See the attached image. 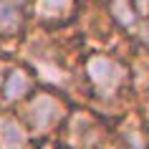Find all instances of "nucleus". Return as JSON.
Segmentation results:
<instances>
[{
	"instance_id": "f257e3e1",
	"label": "nucleus",
	"mask_w": 149,
	"mask_h": 149,
	"mask_svg": "<svg viewBox=\"0 0 149 149\" xmlns=\"http://www.w3.org/2000/svg\"><path fill=\"white\" fill-rule=\"evenodd\" d=\"M68 119V104L63 101L56 91L40 88L33 94V99L25 106V121L28 129L36 134H48L56 126H61Z\"/></svg>"
},
{
	"instance_id": "f03ea898",
	"label": "nucleus",
	"mask_w": 149,
	"mask_h": 149,
	"mask_svg": "<svg viewBox=\"0 0 149 149\" xmlns=\"http://www.w3.org/2000/svg\"><path fill=\"white\" fill-rule=\"evenodd\" d=\"M86 76L99 99H114L126 84L124 66L106 53H91L86 58Z\"/></svg>"
},
{
	"instance_id": "7ed1b4c3",
	"label": "nucleus",
	"mask_w": 149,
	"mask_h": 149,
	"mask_svg": "<svg viewBox=\"0 0 149 149\" xmlns=\"http://www.w3.org/2000/svg\"><path fill=\"white\" fill-rule=\"evenodd\" d=\"M106 139V126L94 116V114H73L66 124L61 147L63 149H99Z\"/></svg>"
},
{
	"instance_id": "20e7f679",
	"label": "nucleus",
	"mask_w": 149,
	"mask_h": 149,
	"mask_svg": "<svg viewBox=\"0 0 149 149\" xmlns=\"http://www.w3.org/2000/svg\"><path fill=\"white\" fill-rule=\"evenodd\" d=\"M76 13V0H33L28 15L43 25H61Z\"/></svg>"
},
{
	"instance_id": "39448f33",
	"label": "nucleus",
	"mask_w": 149,
	"mask_h": 149,
	"mask_svg": "<svg viewBox=\"0 0 149 149\" xmlns=\"http://www.w3.org/2000/svg\"><path fill=\"white\" fill-rule=\"evenodd\" d=\"M33 88H36L33 73L28 68H23V66H15V68H10L5 73V79L0 84V94H3L5 101L15 104V101H23L25 96H31Z\"/></svg>"
},
{
	"instance_id": "423d86ee",
	"label": "nucleus",
	"mask_w": 149,
	"mask_h": 149,
	"mask_svg": "<svg viewBox=\"0 0 149 149\" xmlns=\"http://www.w3.org/2000/svg\"><path fill=\"white\" fill-rule=\"evenodd\" d=\"M25 8L20 0H0V38H15L25 31Z\"/></svg>"
},
{
	"instance_id": "0eeeda50",
	"label": "nucleus",
	"mask_w": 149,
	"mask_h": 149,
	"mask_svg": "<svg viewBox=\"0 0 149 149\" xmlns=\"http://www.w3.org/2000/svg\"><path fill=\"white\" fill-rule=\"evenodd\" d=\"M28 126L13 114H0V149H25Z\"/></svg>"
},
{
	"instance_id": "6e6552de",
	"label": "nucleus",
	"mask_w": 149,
	"mask_h": 149,
	"mask_svg": "<svg viewBox=\"0 0 149 149\" xmlns=\"http://www.w3.org/2000/svg\"><path fill=\"white\" fill-rule=\"evenodd\" d=\"M109 13L114 18V23L126 28V31L139 23V13H136L132 0H109Z\"/></svg>"
},
{
	"instance_id": "1a4fd4ad",
	"label": "nucleus",
	"mask_w": 149,
	"mask_h": 149,
	"mask_svg": "<svg viewBox=\"0 0 149 149\" xmlns=\"http://www.w3.org/2000/svg\"><path fill=\"white\" fill-rule=\"evenodd\" d=\"M116 149H149L147 139L141 136V132L136 129L134 124L124 126L116 136Z\"/></svg>"
},
{
	"instance_id": "9d476101",
	"label": "nucleus",
	"mask_w": 149,
	"mask_h": 149,
	"mask_svg": "<svg viewBox=\"0 0 149 149\" xmlns=\"http://www.w3.org/2000/svg\"><path fill=\"white\" fill-rule=\"evenodd\" d=\"M139 15H149V0H132Z\"/></svg>"
},
{
	"instance_id": "9b49d317",
	"label": "nucleus",
	"mask_w": 149,
	"mask_h": 149,
	"mask_svg": "<svg viewBox=\"0 0 149 149\" xmlns=\"http://www.w3.org/2000/svg\"><path fill=\"white\" fill-rule=\"evenodd\" d=\"M141 43H144V46H147V51H149V23L141 28Z\"/></svg>"
}]
</instances>
